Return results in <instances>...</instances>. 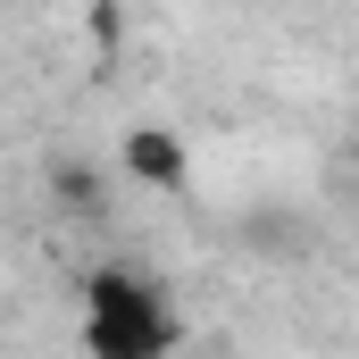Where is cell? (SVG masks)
Segmentation results:
<instances>
[{
  "mask_svg": "<svg viewBox=\"0 0 359 359\" xmlns=\"http://www.w3.org/2000/svg\"><path fill=\"white\" fill-rule=\"evenodd\" d=\"M76 326H84V359H168L184 343L168 284H151L142 268H92Z\"/></svg>",
  "mask_w": 359,
  "mask_h": 359,
  "instance_id": "6da1fadb",
  "label": "cell"
},
{
  "mask_svg": "<svg viewBox=\"0 0 359 359\" xmlns=\"http://www.w3.org/2000/svg\"><path fill=\"white\" fill-rule=\"evenodd\" d=\"M50 201H59L67 217H100V201H109V176H100L92 159H59V168H50Z\"/></svg>",
  "mask_w": 359,
  "mask_h": 359,
  "instance_id": "3957f363",
  "label": "cell"
},
{
  "mask_svg": "<svg viewBox=\"0 0 359 359\" xmlns=\"http://www.w3.org/2000/svg\"><path fill=\"white\" fill-rule=\"evenodd\" d=\"M84 42H92V50H117V42H126V8H109V0H100V8L84 17Z\"/></svg>",
  "mask_w": 359,
  "mask_h": 359,
  "instance_id": "277c9868",
  "label": "cell"
},
{
  "mask_svg": "<svg viewBox=\"0 0 359 359\" xmlns=\"http://www.w3.org/2000/svg\"><path fill=\"white\" fill-rule=\"evenodd\" d=\"M117 168L142 184V192H159V201L192 192V151H184V134H176V126H159V117L126 126V142H117Z\"/></svg>",
  "mask_w": 359,
  "mask_h": 359,
  "instance_id": "7a4b0ae2",
  "label": "cell"
}]
</instances>
